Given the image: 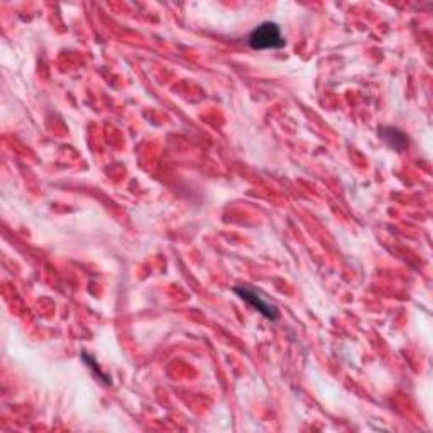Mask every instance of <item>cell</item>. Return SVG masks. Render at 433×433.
<instances>
[{"instance_id": "cell-3", "label": "cell", "mask_w": 433, "mask_h": 433, "mask_svg": "<svg viewBox=\"0 0 433 433\" xmlns=\"http://www.w3.org/2000/svg\"><path fill=\"white\" fill-rule=\"evenodd\" d=\"M379 136L389 148L396 149V151H405L408 148V137L396 127H381Z\"/></svg>"}, {"instance_id": "cell-4", "label": "cell", "mask_w": 433, "mask_h": 433, "mask_svg": "<svg viewBox=\"0 0 433 433\" xmlns=\"http://www.w3.org/2000/svg\"><path fill=\"white\" fill-rule=\"evenodd\" d=\"M83 359H85V362H86V364H89V366H90V367H92V369H93V371H95V373H97V377H100V381H104V383H105V384H110V379H108V377H107V376H105V374H102V371H100V369H98V367H97V364L92 361V358H90V355L83 354Z\"/></svg>"}, {"instance_id": "cell-1", "label": "cell", "mask_w": 433, "mask_h": 433, "mask_svg": "<svg viewBox=\"0 0 433 433\" xmlns=\"http://www.w3.org/2000/svg\"><path fill=\"white\" fill-rule=\"evenodd\" d=\"M247 45L256 51L266 49H281L286 46L285 36H283L281 27L276 23H263L253 29V32L247 38Z\"/></svg>"}, {"instance_id": "cell-2", "label": "cell", "mask_w": 433, "mask_h": 433, "mask_svg": "<svg viewBox=\"0 0 433 433\" xmlns=\"http://www.w3.org/2000/svg\"><path fill=\"white\" fill-rule=\"evenodd\" d=\"M234 293H237L242 301H246L249 307H253L254 310L259 312L261 315L266 316L268 320H271V322H274V320L279 318L278 308H276L274 305L269 303V301H266L264 298L261 296L259 293H256L254 290L247 288V286H237V288H234Z\"/></svg>"}]
</instances>
